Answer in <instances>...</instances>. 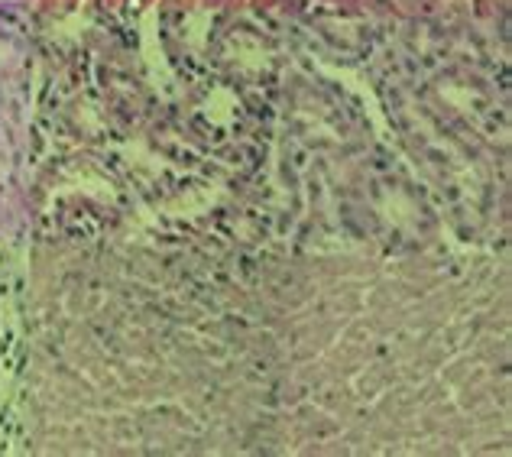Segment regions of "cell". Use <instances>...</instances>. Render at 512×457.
<instances>
[{"label":"cell","mask_w":512,"mask_h":457,"mask_svg":"<svg viewBox=\"0 0 512 457\" xmlns=\"http://www.w3.org/2000/svg\"><path fill=\"white\" fill-rule=\"evenodd\" d=\"M26 354L23 341V305L20 282L7 253H0V451H17L26 445V412H30V393H26Z\"/></svg>","instance_id":"cell-1"},{"label":"cell","mask_w":512,"mask_h":457,"mask_svg":"<svg viewBox=\"0 0 512 457\" xmlns=\"http://www.w3.org/2000/svg\"><path fill=\"white\" fill-rule=\"evenodd\" d=\"M13 133H17V98H13L7 65L0 59V166H7V159H10Z\"/></svg>","instance_id":"cell-2"}]
</instances>
